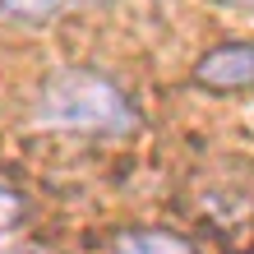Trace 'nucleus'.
<instances>
[{
  "instance_id": "nucleus-4",
  "label": "nucleus",
  "mask_w": 254,
  "mask_h": 254,
  "mask_svg": "<svg viewBox=\"0 0 254 254\" xmlns=\"http://www.w3.org/2000/svg\"><path fill=\"white\" fill-rule=\"evenodd\" d=\"M69 5V0H0V14L14 23H47Z\"/></svg>"
},
{
  "instance_id": "nucleus-5",
  "label": "nucleus",
  "mask_w": 254,
  "mask_h": 254,
  "mask_svg": "<svg viewBox=\"0 0 254 254\" xmlns=\"http://www.w3.org/2000/svg\"><path fill=\"white\" fill-rule=\"evenodd\" d=\"M19 213H23V199H19V194H14L9 185H0V236L9 231V222L19 217Z\"/></svg>"
},
{
  "instance_id": "nucleus-7",
  "label": "nucleus",
  "mask_w": 254,
  "mask_h": 254,
  "mask_svg": "<svg viewBox=\"0 0 254 254\" xmlns=\"http://www.w3.org/2000/svg\"><path fill=\"white\" fill-rule=\"evenodd\" d=\"M28 254H37V250H28Z\"/></svg>"
},
{
  "instance_id": "nucleus-1",
  "label": "nucleus",
  "mask_w": 254,
  "mask_h": 254,
  "mask_svg": "<svg viewBox=\"0 0 254 254\" xmlns=\"http://www.w3.org/2000/svg\"><path fill=\"white\" fill-rule=\"evenodd\" d=\"M37 121L79 134H129L139 125V111L111 79H102L93 69H61L42 88Z\"/></svg>"
},
{
  "instance_id": "nucleus-2",
  "label": "nucleus",
  "mask_w": 254,
  "mask_h": 254,
  "mask_svg": "<svg viewBox=\"0 0 254 254\" xmlns=\"http://www.w3.org/2000/svg\"><path fill=\"white\" fill-rule=\"evenodd\" d=\"M194 83L208 93H245L254 88V42H227L199 56L194 65Z\"/></svg>"
},
{
  "instance_id": "nucleus-6",
  "label": "nucleus",
  "mask_w": 254,
  "mask_h": 254,
  "mask_svg": "<svg viewBox=\"0 0 254 254\" xmlns=\"http://www.w3.org/2000/svg\"><path fill=\"white\" fill-rule=\"evenodd\" d=\"M217 5H227V9H254V0H217Z\"/></svg>"
},
{
  "instance_id": "nucleus-3",
  "label": "nucleus",
  "mask_w": 254,
  "mask_h": 254,
  "mask_svg": "<svg viewBox=\"0 0 254 254\" xmlns=\"http://www.w3.org/2000/svg\"><path fill=\"white\" fill-rule=\"evenodd\" d=\"M107 254H194V241L162 227H134V231H116Z\"/></svg>"
}]
</instances>
